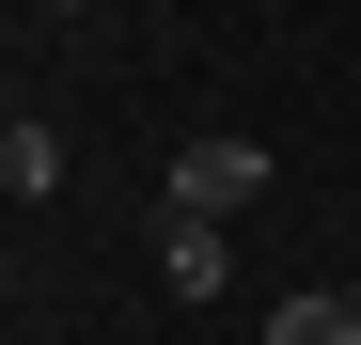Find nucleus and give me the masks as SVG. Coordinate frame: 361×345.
Here are the masks:
<instances>
[{"label": "nucleus", "mask_w": 361, "mask_h": 345, "mask_svg": "<svg viewBox=\"0 0 361 345\" xmlns=\"http://www.w3.org/2000/svg\"><path fill=\"white\" fill-rule=\"evenodd\" d=\"M0 189L47 204V189H63V142H47V126H0Z\"/></svg>", "instance_id": "obj_4"}, {"label": "nucleus", "mask_w": 361, "mask_h": 345, "mask_svg": "<svg viewBox=\"0 0 361 345\" xmlns=\"http://www.w3.org/2000/svg\"><path fill=\"white\" fill-rule=\"evenodd\" d=\"M47 16H94V0H47Z\"/></svg>", "instance_id": "obj_5"}, {"label": "nucleus", "mask_w": 361, "mask_h": 345, "mask_svg": "<svg viewBox=\"0 0 361 345\" xmlns=\"http://www.w3.org/2000/svg\"><path fill=\"white\" fill-rule=\"evenodd\" d=\"M267 345H361V299L345 282H298V299L267 314Z\"/></svg>", "instance_id": "obj_3"}, {"label": "nucleus", "mask_w": 361, "mask_h": 345, "mask_svg": "<svg viewBox=\"0 0 361 345\" xmlns=\"http://www.w3.org/2000/svg\"><path fill=\"white\" fill-rule=\"evenodd\" d=\"M157 267H173V299H220L235 251H220V220H173V204H157Z\"/></svg>", "instance_id": "obj_2"}, {"label": "nucleus", "mask_w": 361, "mask_h": 345, "mask_svg": "<svg viewBox=\"0 0 361 345\" xmlns=\"http://www.w3.org/2000/svg\"><path fill=\"white\" fill-rule=\"evenodd\" d=\"M0 126H16V94H0Z\"/></svg>", "instance_id": "obj_6"}, {"label": "nucleus", "mask_w": 361, "mask_h": 345, "mask_svg": "<svg viewBox=\"0 0 361 345\" xmlns=\"http://www.w3.org/2000/svg\"><path fill=\"white\" fill-rule=\"evenodd\" d=\"M345 299H361V267H345Z\"/></svg>", "instance_id": "obj_7"}, {"label": "nucleus", "mask_w": 361, "mask_h": 345, "mask_svg": "<svg viewBox=\"0 0 361 345\" xmlns=\"http://www.w3.org/2000/svg\"><path fill=\"white\" fill-rule=\"evenodd\" d=\"M235 204H267V142L252 126H204L189 157H173V220H235Z\"/></svg>", "instance_id": "obj_1"}]
</instances>
